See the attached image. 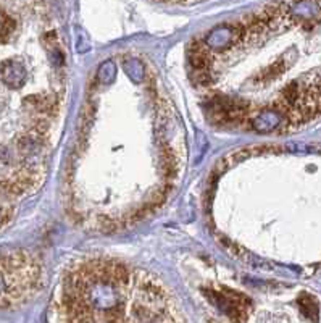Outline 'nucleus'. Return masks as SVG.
<instances>
[{"mask_svg":"<svg viewBox=\"0 0 321 323\" xmlns=\"http://www.w3.org/2000/svg\"><path fill=\"white\" fill-rule=\"evenodd\" d=\"M40 270L29 254L15 251L0 256V309L24 301L39 285Z\"/></svg>","mask_w":321,"mask_h":323,"instance_id":"nucleus-1","label":"nucleus"},{"mask_svg":"<svg viewBox=\"0 0 321 323\" xmlns=\"http://www.w3.org/2000/svg\"><path fill=\"white\" fill-rule=\"evenodd\" d=\"M0 78L10 89H18L23 86L26 78V70L16 60H6L0 66Z\"/></svg>","mask_w":321,"mask_h":323,"instance_id":"nucleus-2","label":"nucleus"},{"mask_svg":"<svg viewBox=\"0 0 321 323\" xmlns=\"http://www.w3.org/2000/svg\"><path fill=\"white\" fill-rule=\"evenodd\" d=\"M299 304H300V307H302V311H304V314L305 315H309L310 319H313L312 317V314H318V306H317V302L313 301V298H302L299 301Z\"/></svg>","mask_w":321,"mask_h":323,"instance_id":"nucleus-3","label":"nucleus"}]
</instances>
